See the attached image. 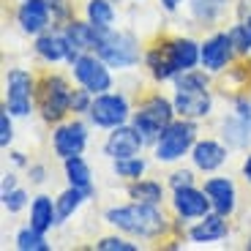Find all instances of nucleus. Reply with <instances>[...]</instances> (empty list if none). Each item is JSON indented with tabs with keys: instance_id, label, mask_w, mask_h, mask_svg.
<instances>
[{
	"instance_id": "nucleus-1",
	"label": "nucleus",
	"mask_w": 251,
	"mask_h": 251,
	"mask_svg": "<svg viewBox=\"0 0 251 251\" xmlns=\"http://www.w3.org/2000/svg\"><path fill=\"white\" fill-rule=\"evenodd\" d=\"M107 224L118 226L123 232L139 235V238H158L167 229V219L156 205H145V202H134L126 207H112L107 210Z\"/></svg>"
},
{
	"instance_id": "nucleus-2",
	"label": "nucleus",
	"mask_w": 251,
	"mask_h": 251,
	"mask_svg": "<svg viewBox=\"0 0 251 251\" xmlns=\"http://www.w3.org/2000/svg\"><path fill=\"white\" fill-rule=\"evenodd\" d=\"M175 112L180 118H205L210 112V90L202 71H180L175 79Z\"/></svg>"
},
{
	"instance_id": "nucleus-3",
	"label": "nucleus",
	"mask_w": 251,
	"mask_h": 251,
	"mask_svg": "<svg viewBox=\"0 0 251 251\" xmlns=\"http://www.w3.org/2000/svg\"><path fill=\"white\" fill-rule=\"evenodd\" d=\"M71 99L74 90L69 88V82L63 79L60 74H50L41 79L38 88V109L44 115L47 123H57L71 112Z\"/></svg>"
},
{
	"instance_id": "nucleus-4",
	"label": "nucleus",
	"mask_w": 251,
	"mask_h": 251,
	"mask_svg": "<svg viewBox=\"0 0 251 251\" xmlns=\"http://www.w3.org/2000/svg\"><path fill=\"white\" fill-rule=\"evenodd\" d=\"M96 52L107 66L112 69H128L139 60V44L131 33H115V30H101Z\"/></svg>"
},
{
	"instance_id": "nucleus-5",
	"label": "nucleus",
	"mask_w": 251,
	"mask_h": 251,
	"mask_svg": "<svg viewBox=\"0 0 251 251\" xmlns=\"http://www.w3.org/2000/svg\"><path fill=\"white\" fill-rule=\"evenodd\" d=\"M172 115H175V104H170L164 96H151L148 101H142L139 112L134 115V128L145 137V142H153L167 131Z\"/></svg>"
},
{
	"instance_id": "nucleus-6",
	"label": "nucleus",
	"mask_w": 251,
	"mask_h": 251,
	"mask_svg": "<svg viewBox=\"0 0 251 251\" xmlns=\"http://www.w3.org/2000/svg\"><path fill=\"white\" fill-rule=\"evenodd\" d=\"M194 126L188 123V120H172L167 126V131L156 139V161H177L183 158V153L194 145Z\"/></svg>"
},
{
	"instance_id": "nucleus-7",
	"label": "nucleus",
	"mask_w": 251,
	"mask_h": 251,
	"mask_svg": "<svg viewBox=\"0 0 251 251\" xmlns=\"http://www.w3.org/2000/svg\"><path fill=\"white\" fill-rule=\"evenodd\" d=\"M90 120L101 128H118L128 120V99L123 93H99L90 104Z\"/></svg>"
},
{
	"instance_id": "nucleus-8",
	"label": "nucleus",
	"mask_w": 251,
	"mask_h": 251,
	"mask_svg": "<svg viewBox=\"0 0 251 251\" xmlns=\"http://www.w3.org/2000/svg\"><path fill=\"white\" fill-rule=\"evenodd\" d=\"M33 93H36V82L27 71L22 69H14L8 71L6 76V107L11 115L17 118H25L30 112V104H33Z\"/></svg>"
},
{
	"instance_id": "nucleus-9",
	"label": "nucleus",
	"mask_w": 251,
	"mask_h": 251,
	"mask_svg": "<svg viewBox=\"0 0 251 251\" xmlns=\"http://www.w3.org/2000/svg\"><path fill=\"white\" fill-rule=\"evenodd\" d=\"M74 76L85 90H90L93 96L99 93H107L109 85H112V76L107 71V63L101 57H93V55H79L74 60Z\"/></svg>"
},
{
	"instance_id": "nucleus-10",
	"label": "nucleus",
	"mask_w": 251,
	"mask_h": 251,
	"mask_svg": "<svg viewBox=\"0 0 251 251\" xmlns=\"http://www.w3.org/2000/svg\"><path fill=\"white\" fill-rule=\"evenodd\" d=\"M142 145H145V137L134 126H118V128H112L109 139L104 142V153L112 161L115 158H131V156H139Z\"/></svg>"
},
{
	"instance_id": "nucleus-11",
	"label": "nucleus",
	"mask_w": 251,
	"mask_h": 251,
	"mask_svg": "<svg viewBox=\"0 0 251 251\" xmlns=\"http://www.w3.org/2000/svg\"><path fill=\"white\" fill-rule=\"evenodd\" d=\"M55 153L66 161L71 156H82L85 145H88V128L79 123V120H71V123H63L55 131Z\"/></svg>"
},
{
	"instance_id": "nucleus-12",
	"label": "nucleus",
	"mask_w": 251,
	"mask_h": 251,
	"mask_svg": "<svg viewBox=\"0 0 251 251\" xmlns=\"http://www.w3.org/2000/svg\"><path fill=\"white\" fill-rule=\"evenodd\" d=\"M235 47H232V38H229V33H216V36H210L202 44V66H205L207 71H221L226 69V63H229V57H232Z\"/></svg>"
},
{
	"instance_id": "nucleus-13",
	"label": "nucleus",
	"mask_w": 251,
	"mask_h": 251,
	"mask_svg": "<svg viewBox=\"0 0 251 251\" xmlns=\"http://www.w3.org/2000/svg\"><path fill=\"white\" fill-rule=\"evenodd\" d=\"M172 205H175L177 216H183V219H202V216H207V210L213 207L210 205V197L205 194V188L197 191L194 186L177 188Z\"/></svg>"
},
{
	"instance_id": "nucleus-14",
	"label": "nucleus",
	"mask_w": 251,
	"mask_h": 251,
	"mask_svg": "<svg viewBox=\"0 0 251 251\" xmlns=\"http://www.w3.org/2000/svg\"><path fill=\"white\" fill-rule=\"evenodd\" d=\"M17 22L30 36L41 33L50 25V3L47 0H22V6L17 8Z\"/></svg>"
},
{
	"instance_id": "nucleus-15",
	"label": "nucleus",
	"mask_w": 251,
	"mask_h": 251,
	"mask_svg": "<svg viewBox=\"0 0 251 251\" xmlns=\"http://www.w3.org/2000/svg\"><path fill=\"white\" fill-rule=\"evenodd\" d=\"M63 33H66V38H69V44H71V57L69 60L74 63L82 52L96 50L99 36H101V27H96L93 22H71Z\"/></svg>"
},
{
	"instance_id": "nucleus-16",
	"label": "nucleus",
	"mask_w": 251,
	"mask_h": 251,
	"mask_svg": "<svg viewBox=\"0 0 251 251\" xmlns=\"http://www.w3.org/2000/svg\"><path fill=\"white\" fill-rule=\"evenodd\" d=\"M205 194L210 197V205H213L216 213L229 216L235 210L238 194H235V183L229 180V177H210V180L205 183Z\"/></svg>"
},
{
	"instance_id": "nucleus-17",
	"label": "nucleus",
	"mask_w": 251,
	"mask_h": 251,
	"mask_svg": "<svg viewBox=\"0 0 251 251\" xmlns=\"http://www.w3.org/2000/svg\"><path fill=\"white\" fill-rule=\"evenodd\" d=\"M167 50H170L172 66H175L177 74L180 71H191L202 60V47L194 44L191 38H172L170 44H167Z\"/></svg>"
},
{
	"instance_id": "nucleus-18",
	"label": "nucleus",
	"mask_w": 251,
	"mask_h": 251,
	"mask_svg": "<svg viewBox=\"0 0 251 251\" xmlns=\"http://www.w3.org/2000/svg\"><path fill=\"white\" fill-rule=\"evenodd\" d=\"M191 158H194V164L200 167L202 172H213V170H219L221 164H224L226 151L221 148L219 142H213V139H202V142L194 145Z\"/></svg>"
},
{
	"instance_id": "nucleus-19",
	"label": "nucleus",
	"mask_w": 251,
	"mask_h": 251,
	"mask_svg": "<svg viewBox=\"0 0 251 251\" xmlns=\"http://www.w3.org/2000/svg\"><path fill=\"white\" fill-rule=\"evenodd\" d=\"M226 232H229V226H226L224 216L216 213V216H202L200 224L191 226L188 238L194 240V243H213V240L226 238Z\"/></svg>"
},
{
	"instance_id": "nucleus-20",
	"label": "nucleus",
	"mask_w": 251,
	"mask_h": 251,
	"mask_svg": "<svg viewBox=\"0 0 251 251\" xmlns=\"http://www.w3.org/2000/svg\"><path fill=\"white\" fill-rule=\"evenodd\" d=\"M36 52L44 60L57 63V60L71 57V44H69V38H66V33H47V36H41L36 41Z\"/></svg>"
},
{
	"instance_id": "nucleus-21",
	"label": "nucleus",
	"mask_w": 251,
	"mask_h": 251,
	"mask_svg": "<svg viewBox=\"0 0 251 251\" xmlns=\"http://www.w3.org/2000/svg\"><path fill=\"white\" fill-rule=\"evenodd\" d=\"M57 202H52L50 197H36L30 205V224L41 232H47L52 224H57Z\"/></svg>"
},
{
	"instance_id": "nucleus-22",
	"label": "nucleus",
	"mask_w": 251,
	"mask_h": 251,
	"mask_svg": "<svg viewBox=\"0 0 251 251\" xmlns=\"http://www.w3.org/2000/svg\"><path fill=\"white\" fill-rule=\"evenodd\" d=\"M145 63H148V69H151V74L156 76V79H170V76H175V66H172V57H170V50H167V44L164 47H153V50H148V55H145Z\"/></svg>"
},
{
	"instance_id": "nucleus-23",
	"label": "nucleus",
	"mask_w": 251,
	"mask_h": 251,
	"mask_svg": "<svg viewBox=\"0 0 251 251\" xmlns=\"http://www.w3.org/2000/svg\"><path fill=\"white\" fill-rule=\"evenodd\" d=\"M224 139L232 145V148H246V145H251V120L240 118V115L224 120Z\"/></svg>"
},
{
	"instance_id": "nucleus-24",
	"label": "nucleus",
	"mask_w": 251,
	"mask_h": 251,
	"mask_svg": "<svg viewBox=\"0 0 251 251\" xmlns=\"http://www.w3.org/2000/svg\"><path fill=\"white\" fill-rule=\"evenodd\" d=\"M128 194H131V200L145 202V205H161L164 188H161V183H156V180H137V183L128 186Z\"/></svg>"
},
{
	"instance_id": "nucleus-25",
	"label": "nucleus",
	"mask_w": 251,
	"mask_h": 251,
	"mask_svg": "<svg viewBox=\"0 0 251 251\" xmlns=\"http://www.w3.org/2000/svg\"><path fill=\"white\" fill-rule=\"evenodd\" d=\"M66 175H69L71 186H76V188H82L85 194H90V167L85 164L82 156L66 158Z\"/></svg>"
},
{
	"instance_id": "nucleus-26",
	"label": "nucleus",
	"mask_w": 251,
	"mask_h": 251,
	"mask_svg": "<svg viewBox=\"0 0 251 251\" xmlns=\"http://www.w3.org/2000/svg\"><path fill=\"white\" fill-rule=\"evenodd\" d=\"M85 14H88V22H93V25L101 27V30L112 27L115 8H112V3H109V0H88Z\"/></svg>"
},
{
	"instance_id": "nucleus-27",
	"label": "nucleus",
	"mask_w": 251,
	"mask_h": 251,
	"mask_svg": "<svg viewBox=\"0 0 251 251\" xmlns=\"http://www.w3.org/2000/svg\"><path fill=\"white\" fill-rule=\"evenodd\" d=\"M17 249L19 251H50V243L44 240V232L30 224V226H25V229H19Z\"/></svg>"
},
{
	"instance_id": "nucleus-28",
	"label": "nucleus",
	"mask_w": 251,
	"mask_h": 251,
	"mask_svg": "<svg viewBox=\"0 0 251 251\" xmlns=\"http://www.w3.org/2000/svg\"><path fill=\"white\" fill-rule=\"evenodd\" d=\"M85 191H82V188H76V186H71L69 191H63L60 197H57V219H69L71 213H74L76 207L82 205V200H85Z\"/></svg>"
},
{
	"instance_id": "nucleus-29",
	"label": "nucleus",
	"mask_w": 251,
	"mask_h": 251,
	"mask_svg": "<svg viewBox=\"0 0 251 251\" xmlns=\"http://www.w3.org/2000/svg\"><path fill=\"white\" fill-rule=\"evenodd\" d=\"M226 0H191V11L202 22H213L221 11H224Z\"/></svg>"
},
{
	"instance_id": "nucleus-30",
	"label": "nucleus",
	"mask_w": 251,
	"mask_h": 251,
	"mask_svg": "<svg viewBox=\"0 0 251 251\" xmlns=\"http://www.w3.org/2000/svg\"><path fill=\"white\" fill-rule=\"evenodd\" d=\"M115 172H118L120 177H128V180H137L139 175L145 172V161L142 158H137V156H131V158H115Z\"/></svg>"
},
{
	"instance_id": "nucleus-31",
	"label": "nucleus",
	"mask_w": 251,
	"mask_h": 251,
	"mask_svg": "<svg viewBox=\"0 0 251 251\" xmlns=\"http://www.w3.org/2000/svg\"><path fill=\"white\" fill-rule=\"evenodd\" d=\"M229 38H232L235 52H240V55L251 52V33H249V27H246V22L243 25H235L232 30H229Z\"/></svg>"
},
{
	"instance_id": "nucleus-32",
	"label": "nucleus",
	"mask_w": 251,
	"mask_h": 251,
	"mask_svg": "<svg viewBox=\"0 0 251 251\" xmlns=\"http://www.w3.org/2000/svg\"><path fill=\"white\" fill-rule=\"evenodd\" d=\"M25 191L22 188H14V191H8V194H3V205H6V210H11V213H17V210H22L25 207Z\"/></svg>"
},
{
	"instance_id": "nucleus-33",
	"label": "nucleus",
	"mask_w": 251,
	"mask_h": 251,
	"mask_svg": "<svg viewBox=\"0 0 251 251\" xmlns=\"http://www.w3.org/2000/svg\"><path fill=\"white\" fill-rule=\"evenodd\" d=\"M90 90H74V99H71V109L74 112H90V104H93V99H90Z\"/></svg>"
},
{
	"instance_id": "nucleus-34",
	"label": "nucleus",
	"mask_w": 251,
	"mask_h": 251,
	"mask_svg": "<svg viewBox=\"0 0 251 251\" xmlns=\"http://www.w3.org/2000/svg\"><path fill=\"white\" fill-rule=\"evenodd\" d=\"M99 249L101 251H137V246L134 243H128V240H123V238H104V240H99Z\"/></svg>"
},
{
	"instance_id": "nucleus-35",
	"label": "nucleus",
	"mask_w": 251,
	"mask_h": 251,
	"mask_svg": "<svg viewBox=\"0 0 251 251\" xmlns=\"http://www.w3.org/2000/svg\"><path fill=\"white\" fill-rule=\"evenodd\" d=\"M8 115H11V112H8V107L0 112V145H3V148H8V142L14 139V128H11Z\"/></svg>"
},
{
	"instance_id": "nucleus-36",
	"label": "nucleus",
	"mask_w": 251,
	"mask_h": 251,
	"mask_svg": "<svg viewBox=\"0 0 251 251\" xmlns=\"http://www.w3.org/2000/svg\"><path fill=\"white\" fill-rule=\"evenodd\" d=\"M186 186H194V175H191V172L188 170H180V172H175V175H172V188H186Z\"/></svg>"
},
{
	"instance_id": "nucleus-37",
	"label": "nucleus",
	"mask_w": 251,
	"mask_h": 251,
	"mask_svg": "<svg viewBox=\"0 0 251 251\" xmlns=\"http://www.w3.org/2000/svg\"><path fill=\"white\" fill-rule=\"evenodd\" d=\"M30 177L33 183H44V167H30Z\"/></svg>"
},
{
	"instance_id": "nucleus-38",
	"label": "nucleus",
	"mask_w": 251,
	"mask_h": 251,
	"mask_svg": "<svg viewBox=\"0 0 251 251\" xmlns=\"http://www.w3.org/2000/svg\"><path fill=\"white\" fill-rule=\"evenodd\" d=\"M14 186H17V180H14V175H6V180H3V194H8V191H14Z\"/></svg>"
},
{
	"instance_id": "nucleus-39",
	"label": "nucleus",
	"mask_w": 251,
	"mask_h": 251,
	"mask_svg": "<svg viewBox=\"0 0 251 251\" xmlns=\"http://www.w3.org/2000/svg\"><path fill=\"white\" fill-rule=\"evenodd\" d=\"M180 3H183V0H161V6L167 8V11H175V8L180 6Z\"/></svg>"
},
{
	"instance_id": "nucleus-40",
	"label": "nucleus",
	"mask_w": 251,
	"mask_h": 251,
	"mask_svg": "<svg viewBox=\"0 0 251 251\" xmlns=\"http://www.w3.org/2000/svg\"><path fill=\"white\" fill-rule=\"evenodd\" d=\"M243 175H246V180L251 183V156H249V158H246V161H243Z\"/></svg>"
},
{
	"instance_id": "nucleus-41",
	"label": "nucleus",
	"mask_w": 251,
	"mask_h": 251,
	"mask_svg": "<svg viewBox=\"0 0 251 251\" xmlns=\"http://www.w3.org/2000/svg\"><path fill=\"white\" fill-rule=\"evenodd\" d=\"M246 27H249V33H251V14H249V19H246Z\"/></svg>"
},
{
	"instance_id": "nucleus-42",
	"label": "nucleus",
	"mask_w": 251,
	"mask_h": 251,
	"mask_svg": "<svg viewBox=\"0 0 251 251\" xmlns=\"http://www.w3.org/2000/svg\"><path fill=\"white\" fill-rule=\"evenodd\" d=\"M249 249H251V240H249Z\"/></svg>"
}]
</instances>
